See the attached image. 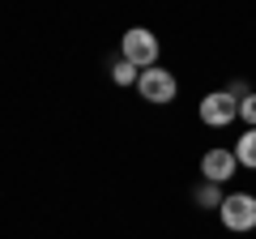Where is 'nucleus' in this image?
Masks as SVG:
<instances>
[{"label":"nucleus","instance_id":"obj_1","mask_svg":"<svg viewBox=\"0 0 256 239\" xmlns=\"http://www.w3.org/2000/svg\"><path fill=\"white\" fill-rule=\"evenodd\" d=\"M120 56L146 73V68H154V60H158V38L150 34L146 26H132L124 38H120Z\"/></svg>","mask_w":256,"mask_h":239},{"label":"nucleus","instance_id":"obj_2","mask_svg":"<svg viewBox=\"0 0 256 239\" xmlns=\"http://www.w3.org/2000/svg\"><path fill=\"white\" fill-rule=\"evenodd\" d=\"M218 214H222V226H226V230H239V235H244V230L256 226V196H248V192L222 196Z\"/></svg>","mask_w":256,"mask_h":239},{"label":"nucleus","instance_id":"obj_3","mask_svg":"<svg viewBox=\"0 0 256 239\" xmlns=\"http://www.w3.org/2000/svg\"><path fill=\"white\" fill-rule=\"evenodd\" d=\"M201 120L210 128H226L230 120H239V98L230 90H214L201 98Z\"/></svg>","mask_w":256,"mask_h":239},{"label":"nucleus","instance_id":"obj_4","mask_svg":"<svg viewBox=\"0 0 256 239\" xmlns=\"http://www.w3.org/2000/svg\"><path fill=\"white\" fill-rule=\"evenodd\" d=\"M137 90H141V98L146 102H154V107H162V102H171L175 98V77L166 73V68H146L141 73V82H137Z\"/></svg>","mask_w":256,"mask_h":239},{"label":"nucleus","instance_id":"obj_5","mask_svg":"<svg viewBox=\"0 0 256 239\" xmlns=\"http://www.w3.org/2000/svg\"><path fill=\"white\" fill-rule=\"evenodd\" d=\"M235 166H239L235 150H210V154L201 158V175L210 184H226L230 175H235Z\"/></svg>","mask_w":256,"mask_h":239},{"label":"nucleus","instance_id":"obj_6","mask_svg":"<svg viewBox=\"0 0 256 239\" xmlns=\"http://www.w3.org/2000/svg\"><path fill=\"white\" fill-rule=\"evenodd\" d=\"M235 158H239V166H256V128H248L235 141Z\"/></svg>","mask_w":256,"mask_h":239},{"label":"nucleus","instance_id":"obj_7","mask_svg":"<svg viewBox=\"0 0 256 239\" xmlns=\"http://www.w3.org/2000/svg\"><path fill=\"white\" fill-rule=\"evenodd\" d=\"M111 77H116V86H137V82H141V68H137V64H128L124 56H120L116 68H111Z\"/></svg>","mask_w":256,"mask_h":239},{"label":"nucleus","instance_id":"obj_8","mask_svg":"<svg viewBox=\"0 0 256 239\" xmlns=\"http://www.w3.org/2000/svg\"><path fill=\"white\" fill-rule=\"evenodd\" d=\"M239 116L256 128V94H244V98H239Z\"/></svg>","mask_w":256,"mask_h":239},{"label":"nucleus","instance_id":"obj_9","mask_svg":"<svg viewBox=\"0 0 256 239\" xmlns=\"http://www.w3.org/2000/svg\"><path fill=\"white\" fill-rule=\"evenodd\" d=\"M201 205H222V196H218V184H214V188H201Z\"/></svg>","mask_w":256,"mask_h":239}]
</instances>
